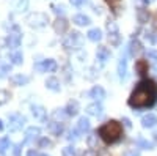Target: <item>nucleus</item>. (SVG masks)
<instances>
[{
	"label": "nucleus",
	"instance_id": "nucleus-1",
	"mask_svg": "<svg viewBox=\"0 0 157 156\" xmlns=\"http://www.w3.org/2000/svg\"><path fill=\"white\" fill-rule=\"evenodd\" d=\"M157 99V84L152 79H141L130 93L127 104L134 109L149 107Z\"/></svg>",
	"mask_w": 157,
	"mask_h": 156
},
{
	"label": "nucleus",
	"instance_id": "nucleus-2",
	"mask_svg": "<svg viewBox=\"0 0 157 156\" xmlns=\"http://www.w3.org/2000/svg\"><path fill=\"white\" fill-rule=\"evenodd\" d=\"M98 134L104 140V144H107V145L115 144L123 136V125L116 120H110L107 123H104L102 126H99Z\"/></svg>",
	"mask_w": 157,
	"mask_h": 156
},
{
	"label": "nucleus",
	"instance_id": "nucleus-3",
	"mask_svg": "<svg viewBox=\"0 0 157 156\" xmlns=\"http://www.w3.org/2000/svg\"><path fill=\"white\" fill-rule=\"evenodd\" d=\"M63 46L66 49H77L78 46H80V33H77V32L69 33L66 38H64Z\"/></svg>",
	"mask_w": 157,
	"mask_h": 156
},
{
	"label": "nucleus",
	"instance_id": "nucleus-4",
	"mask_svg": "<svg viewBox=\"0 0 157 156\" xmlns=\"http://www.w3.org/2000/svg\"><path fill=\"white\" fill-rule=\"evenodd\" d=\"M6 46L11 47V49L21 46V33H19V29L16 27V25L13 27V32L6 36Z\"/></svg>",
	"mask_w": 157,
	"mask_h": 156
},
{
	"label": "nucleus",
	"instance_id": "nucleus-5",
	"mask_svg": "<svg viewBox=\"0 0 157 156\" xmlns=\"http://www.w3.org/2000/svg\"><path fill=\"white\" fill-rule=\"evenodd\" d=\"M35 70L36 71H43V73H46V71L54 73V71H57V62L52 60V58H47V60H44L41 63H36L35 65Z\"/></svg>",
	"mask_w": 157,
	"mask_h": 156
},
{
	"label": "nucleus",
	"instance_id": "nucleus-6",
	"mask_svg": "<svg viewBox=\"0 0 157 156\" xmlns=\"http://www.w3.org/2000/svg\"><path fill=\"white\" fill-rule=\"evenodd\" d=\"M27 122L25 120V117L21 115V114H11L10 115V129L11 131H17L24 126V123Z\"/></svg>",
	"mask_w": 157,
	"mask_h": 156
},
{
	"label": "nucleus",
	"instance_id": "nucleus-7",
	"mask_svg": "<svg viewBox=\"0 0 157 156\" xmlns=\"http://www.w3.org/2000/svg\"><path fill=\"white\" fill-rule=\"evenodd\" d=\"M68 27H69V22L64 19V18H57L55 22H54V30H55L58 35H63L64 32L68 30Z\"/></svg>",
	"mask_w": 157,
	"mask_h": 156
},
{
	"label": "nucleus",
	"instance_id": "nucleus-8",
	"mask_svg": "<svg viewBox=\"0 0 157 156\" xmlns=\"http://www.w3.org/2000/svg\"><path fill=\"white\" fill-rule=\"evenodd\" d=\"M29 77L24 76V74H14L10 77V84L14 85V87H22V85H27L29 84Z\"/></svg>",
	"mask_w": 157,
	"mask_h": 156
},
{
	"label": "nucleus",
	"instance_id": "nucleus-9",
	"mask_svg": "<svg viewBox=\"0 0 157 156\" xmlns=\"http://www.w3.org/2000/svg\"><path fill=\"white\" fill-rule=\"evenodd\" d=\"M148 68H149L148 60L140 58V60H137V62H135V71H137V74H140V76H146Z\"/></svg>",
	"mask_w": 157,
	"mask_h": 156
},
{
	"label": "nucleus",
	"instance_id": "nucleus-10",
	"mask_svg": "<svg viewBox=\"0 0 157 156\" xmlns=\"http://www.w3.org/2000/svg\"><path fill=\"white\" fill-rule=\"evenodd\" d=\"M90 96L93 99H96V101H101V99L105 98V90H104L101 85H94L90 90Z\"/></svg>",
	"mask_w": 157,
	"mask_h": 156
},
{
	"label": "nucleus",
	"instance_id": "nucleus-11",
	"mask_svg": "<svg viewBox=\"0 0 157 156\" xmlns=\"http://www.w3.org/2000/svg\"><path fill=\"white\" fill-rule=\"evenodd\" d=\"M78 109H80V106H78L77 101H69L68 106L64 107V114L69 115V117H74V115L78 114Z\"/></svg>",
	"mask_w": 157,
	"mask_h": 156
},
{
	"label": "nucleus",
	"instance_id": "nucleus-12",
	"mask_svg": "<svg viewBox=\"0 0 157 156\" xmlns=\"http://www.w3.org/2000/svg\"><path fill=\"white\" fill-rule=\"evenodd\" d=\"M155 123H157V118H155L154 114H148L141 118V126L143 128H152Z\"/></svg>",
	"mask_w": 157,
	"mask_h": 156
},
{
	"label": "nucleus",
	"instance_id": "nucleus-13",
	"mask_svg": "<svg viewBox=\"0 0 157 156\" xmlns=\"http://www.w3.org/2000/svg\"><path fill=\"white\" fill-rule=\"evenodd\" d=\"M96 55H98V60L105 62V60L110 58V50H109V47H105V46H99L98 50H96Z\"/></svg>",
	"mask_w": 157,
	"mask_h": 156
},
{
	"label": "nucleus",
	"instance_id": "nucleus-14",
	"mask_svg": "<svg viewBox=\"0 0 157 156\" xmlns=\"http://www.w3.org/2000/svg\"><path fill=\"white\" fill-rule=\"evenodd\" d=\"M86 114L88 115H94V117H99L102 114V106L99 102H93V104H90V106L86 107Z\"/></svg>",
	"mask_w": 157,
	"mask_h": 156
},
{
	"label": "nucleus",
	"instance_id": "nucleus-15",
	"mask_svg": "<svg viewBox=\"0 0 157 156\" xmlns=\"http://www.w3.org/2000/svg\"><path fill=\"white\" fill-rule=\"evenodd\" d=\"M86 38H88L90 41L98 43V41H101V40H102V32H101L99 29H91V30H88Z\"/></svg>",
	"mask_w": 157,
	"mask_h": 156
},
{
	"label": "nucleus",
	"instance_id": "nucleus-16",
	"mask_svg": "<svg viewBox=\"0 0 157 156\" xmlns=\"http://www.w3.org/2000/svg\"><path fill=\"white\" fill-rule=\"evenodd\" d=\"M90 128H91L90 120L86 118V117H80V118H78V122H77V129H78L80 133H85V131H90Z\"/></svg>",
	"mask_w": 157,
	"mask_h": 156
},
{
	"label": "nucleus",
	"instance_id": "nucleus-17",
	"mask_svg": "<svg viewBox=\"0 0 157 156\" xmlns=\"http://www.w3.org/2000/svg\"><path fill=\"white\" fill-rule=\"evenodd\" d=\"M72 24H75V25H80V27H83V25H88V24H91V21H90V18H88V16H85V14H75V16L72 18Z\"/></svg>",
	"mask_w": 157,
	"mask_h": 156
},
{
	"label": "nucleus",
	"instance_id": "nucleus-18",
	"mask_svg": "<svg viewBox=\"0 0 157 156\" xmlns=\"http://www.w3.org/2000/svg\"><path fill=\"white\" fill-rule=\"evenodd\" d=\"M137 19H138L140 24L148 22V19H149V13H148V10H146V8H143V6L137 8Z\"/></svg>",
	"mask_w": 157,
	"mask_h": 156
},
{
	"label": "nucleus",
	"instance_id": "nucleus-19",
	"mask_svg": "<svg viewBox=\"0 0 157 156\" xmlns=\"http://www.w3.org/2000/svg\"><path fill=\"white\" fill-rule=\"evenodd\" d=\"M126 73H127V60H126V57H121L120 63H118V76H120L121 79H124Z\"/></svg>",
	"mask_w": 157,
	"mask_h": 156
},
{
	"label": "nucleus",
	"instance_id": "nucleus-20",
	"mask_svg": "<svg viewBox=\"0 0 157 156\" xmlns=\"http://www.w3.org/2000/svg\"><path fill=\"white\" fill-rule=\"evenodd\" d=\"M46 87L49 90H52V92H58L60 90V82L57 77H49V79L46 81Z\"/></svg>",
	"mask_w": 157,
	"mask_h": 156
},
{
	"label": "nucleus",
	"instance_id": "nucleus-21",
	"mask_svg": "<svg viewBox=\"0 0 157 156\" xmlns=\"http://www.w3.org/2000/svg\"><path fill=\"white\" fill-rule=\"evenodd\" d=\"M49 129H50L52 134L60 136V134L63 133V125H61L60 122H52V123H49Z\"/></svg>",
	"mask_w": 157,
	"mask_h": 156
},
{
	"label": "nucleus",
	"instance_id": "nucleus-22",
	"mask_svg": "<svg viewBox=\"0 0 157 156\" xmlns=\"http://www.w3.org/2000/svg\"><path fill=\"white\" fill-rule=\"evenodd\" d=\"M10 62H11L13 65H22V62H24L22 52H19V50L11 52V54H10Z\"/></svg>",
	"mask_w": 157,
	"mask_h": 156
},
{
	"label": "nucleus",
	"instance_id": "nucleus-23",
	"mask_svg": "<svg viewBox=\"0 0 157 156\" xmlns=\"http://www.w3.org/2000/svg\"><path fill=\"white\" fill-rule=\"evenodd\" d=\"M39 134H41V129H39L38 126H30L27 128V131H25V136H27V139H33V137H38Z\"/></svg>",
	"mask_w": 157,
	"mask_h": 156
},
{
	"label": "nucleus",
	"instance_id": "nucleus-24",
	"mask_svg": "<svg viewBox=\"0 0 157 156\" xmlns=\"http://www.w3.org/2000/svg\"><path fill=\"white\" fill-rule=\"evenodd\" d=\"M109 43L112 44V46H120L121 44V35L118 33V32H115V33H110L109 35Z\"/></svg>",
	"mask_w": 157,
	"mask_h": 156
},
{
	"label": "nucleus",
	"instance_id": "nucleus-25",
	"mask_svg": "<svg viewBox=\"0 0 157 156\" xmlns=\"http://www.w3.org/2000/svg\"><path fill=\"white\" fill-rule=\"evenodd\" d=\"M140 50H141V44H140L137 40L130 41V44H129V54H130V55H135L137 52H140Z\"/></svg>",
	"mask_w": 157,
	"mask_h": 156
},
{
	"label": "nucleus",
	"instance_id": "nucleus-26",
	"mask_svg": "<svg viewBox=\"0 0 157 156\" xmlns=\"http://www.w3.org/2000/svg\"><path fill=\"white\" fill-rule=\"evenodd\" d=\"M107 5L113 10L115 14H118V11H120V6H121V0H105Z\"/></svg>",
	"mask_w": 157,
	"mask_h": 156
},
{
	"label": "nucleus",
	"instance_id": "nucleus-27",
	"mask_svg": "<svg viewBox=\"0 0 157 156\" xmlns=\"http://www.w3.org/2000/svg\"><path fill=\"white\" fill-rule=\"evenodd\" d=\"M10 148V139L8 137H0V154H3Z\"/></svg>",
	"mask_w": 157,
	"mask_h": 156
},
{
	"label": "nucleus",
	"instance_id": "nucleus-28",
	"mask_svg": "<svg viewBox=\"0 0 157 156\" xmlns=\"http://www.w3.org/2000/svg\"><path fill=\"white\" fill-rule=\"evenodd\" d=\"M32 112H33L35 117H38V118H43V117L46 115V110L41 106H32Z\"/></svg>",
	"mask_w": 157,
	"mask_h": 156
},
{
	"label": "nucleus",
	"instance_id": "nucleus-29",
	"mask_svg": "<svg viewBox=\"0 0 157 156\" xmlns=\"http://www.w3.org/2000/svg\"><path fill=\"white\" fill-rule=\"evenodd\" d=\"M61 154H63V156H77V150H75L72 145H68V147L63 148Z\"/></svg>",
	"mask_w": 157,
	"mask_h": 156
},
{
	"label": "nucleus",
	"instance_id": "nucleus-30",
	"mask_svg": "<svg viewBox=\"0 0 157 156\" xmlns=\"http://www.w3.org/2000/svg\"><path fill=\"white\" fill-rule=\"evenodd\" d=\"M38 147L39 148H49V147H52V140L47 137H41L38 140Z\"/></svg>",
	"mask_w": 157,
	"mask_h": 156
},
{
	"label": "nucleus",
	"instance_id": "nucleus-31",
	"mask_svg": "<svg viewBox=\"0 0 157 156\" xmlns=\"http://www.w3.org/2000/svg\"><path fill=\"white\" fill-rule=\"evenodd\" d=\"M8 73H11V65H6V63L0 62V77H5Z\"/></svg>",
	"mask_w": 157,
	"mask_h": 156
},
{
	"label": "nucleus",
	"instance_id": "nucleus-32",
	"mask_svg": "<svg viewBox=\"0 0 157 156\" xmlns=\"http://www.w3.org/2000/svg\"><path fill=\"white\" fill-rule=\"evenodd\" d=\"M96 139H98V133H93V134H90L88 136V139H86V142H88V147L90 148H96Z\"/></svg>",
	"mask_w": 157,
	"mask_h": 156
},
{
	"label": "nucleus",
	"instance_id": "nucleus-33",
	"mask_svg": "<svg viewBox=\"0 0 157 156\" xmlns=\"http://www.w3.org/2000/svg\"><path fill=\"white\" fill-rule=\"evenodd\" d=\"M137 144L141 147V148H145V150H152V144H151V142H148V140H145V139H138L137 140Z\"/></svg>",
	"mask_w": 157,
	"mask_h": 156
},
{
	"label": "nucleus",
	"instance_id": "nucleus-34",
	"mask_svg": "<svg viewBox=\"0 0 157 156\" xmlns=\"http://www.w3.org/2000/svg\"><path fill=\"white\" fill-rule=\"evenodd\" d=\"M10 96H11V95L6 92V90H0V104H3L5 101H8Z\"/></svg>",
	"mask_w": 157,
	"mask_h": 156
},
{
	"label": "nucleus",
	"instance_id": "nucleus-35",
	"mask_svg": "<svg viewBox=\"0 0 157 156\" xmlns=\"http://www.w3.org/2000/svg\"><path fill=\"white\" fill-rule=\"evenodd\" d=\"M21 150H22V144H16L13 148V156H21Z\"/></svg>",
	"mask_w": 157,
	"mask_h": 156
},
{
	"label": "nucleus",
	"instance_id": "nucleus-36",
	"mask_svg": "<svg viewBox=\"0 0 157 156\" xmlns=\"http://www.w3.org/2000/svg\"><path fill=\"white\" fill-rule=\"evenodd\" d=\"M107 29H109L110 33H115V32H118V25H116L115 22H109V24H107Z\"/></svg>",
	"mask_w": 157,
	"mask_h": 156
},
{
	"label": "nucleus",
	"instance_id": "nucleus-37",
	"mask_svg": "<svg viewBox=\"0 0 157 156\" xmlns=\"http://www.w3.org/2000/svg\"><path fill=\"white\" fill-rule=\"evenodd\" d=\"M69 2L74 5V6H80V5H83L86 0H69Z\"/></svg>",
	"mask_w": 157,
	"mask_h": 156
},
{
	"label": "nucleus",
	"instance_id": "nucleus-38",
	"mask_svg": "<svg viewBox=\"0 0 157 156\" xmlns=\"http://www.w3.org/2000/svg\"><path fill=\"white\" fill-rule=\"evenodd\" d=\"M27 156H44V154H41L39 151H36V150H30V151L27 153Z\"/></svg>",
	"mask_w": 157,
	"mask_h": 156
},
{
	"label": "nucleus",
	"instance_id": "nucleus-39",
	"mask_svg": "<svg viewBox=\"0 0 157 156\" xmlns=\"http://www.w3.org/2000/svg\"><path fill=\"white\" fill-rule=\"evenodd\" d=\"M83 156H96V151H94L93 148H90V150H86V151L83 153Z\"/></svg>",
	"mask_w": 157,
	"mask_h": 156
},
{
	"label": "nucleus",
	"instance_id": "nucleus-40",
	"mask_svg": "<svg viewBox=\"0 0 157 156\" xmlns=\"http://www.w3.org/2000/svg\"><path fill=\"white\" fill-rule=\"evenodd\" d=\"M54 8H55L54 11L57 13V14H58V18H60V14H63V11H64V8H63V6H54Z\"/></svg>",
	"mask_w": 157,
	"mask_h": 156
},
{
	"label": "nucleus",
	"instance_id": "nucleus-41",
	"mask_svg": "<svg viewBox=\"0 0 157 156\" xmlns=\"http://www.w3.org/2000/svg\"><path fill=\"white\" fill-rule=\"evenodd\" d=\"M124 156H138V153H137L135 150H129V151L124 153Z\"/></svg>",
	"mask_w": 157,
	"mask_h": 156
},
{
	"label": "nucleus",
	"instance_id": "nucleus-42",
	"mask_svg": "<svg viewBox=\"0 0 157 156\" xmlns=\"http://www.w3.org/2000/svg\"><path fill=\"white\" fill-rule=\"evenodd\" d=\"M123 122H124V125H126L127 128H130V126H132V123H130V120H129V118H123Z\"/></svg>",
	"mask_w": 157,
	"mask_h": 156
},
{
	"label": "nucleus",
	"instance_id": "nucleus-43",
	"mask_svg": "<svg viewBox=\"0 0 157 156\" xmlns=\"http://www.w3.org/2000/svg\"><path fill=\"white\" fill-rule=\"evenodd\" d=\"M154 0H143V3H146V5H149V3H152Z\"/></svg>",
	"mask_w": 157,
	"mask_h": 156
},
{
	"label": "nucleus",
	"instance_id": "nucleus-44",
	"mask_svg": "<svg viewBox=\"0 0 157 156\" xmlns=\"http://www.w3.org/2000/svg\"><path fill=\"white\" fill-rule=\"evenodd\" d=\"M3 128H5V126H3V122L0 120V131H3Z\"/></svg>",
	"mask_w": 157,
	"mask_h": 156
},
{
	"label": "nucleus",
	"instance_id": "nucleus-45",
	"mask_svg": "<svg viewBox=\"0 0 157 156\" xmlns=\"http://www.w3.org/2000/svg\"><path fill=\"white\" fill-rule=\"evenodd\" d=\"M154 140H155V144H157V133L154 134Z\"/></svg>",
	"mask_w": 157,
	"mask_h": 156
},
{
	"label": "nucleus",
	"instance_id": "nucleus-46",
	"mask_svg": "<svg viewBox=\"0 0 157 156\" xmlns=\"http://www.w3.org/2000/svg\"><path fill=\"white\" fill-rule=\"evenodd\" d=\"M44 156H46V154H44Z\"/></svg>",
	"mask_w": 157,
	"mask_h": 156
}]
</instances>
